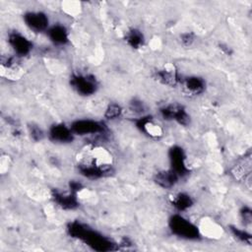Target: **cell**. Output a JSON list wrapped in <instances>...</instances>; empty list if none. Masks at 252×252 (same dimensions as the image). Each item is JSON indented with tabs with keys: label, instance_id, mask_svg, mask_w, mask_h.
Masks as SVG:
<instances>
[{
	"label": "cell",
	"instance_id": "obj_1",
	"mask_svg": "<svg viewBox=\"0 0 252 252\" xmlns=\"http://www.w3.org/2000/svg\"><path fill=\"white\" fill-rule=\"evenodd\" d=\"M77 169L85 178L95 180L110 176L113 172L110 153L102 146L91 144L79 155Z\"/></svg>",
	"mask_w": 252,
	"mask_h": 252
},
{
	"label": "cell",
	"instance_id": "obj_2",
	"mask_svg": "<svg viewBox=\"0 0 252 252\" xmlns=\"http://www.w3.org/2000/svg\"><path fill=\"white\" fill-rule=\"evenodd\" d=\"M67 232L71 237L84 242L94 251L107 252L119 249L118 244L113 242L109 237L79 220L70 221L67 224Z\"/></svg>",
	"mask_w": 252,
	"mask_h": 252
},
{
	"label": "cell",
	"instance_id": "obj_3",
	"mask_svg": "<svg viewBox=\"0 0 252 252\" xmlns=\"http://www.w3.org/2000/svg\"><path fill=\"white\" fill-rule=\"evenodd\" d=\"M168 227L172 234L182 239L198 240L201 237L199 227L180 214H174L169 218Z\"/></svg>",
	"mask_w": 252,
	"mask_h": 252
},
{
	"label": "cell",
	"instance_id": "obj_4",
	"mask_svg": "<svg viewBox=\"0 0 252 252\" xmlns=\"http://www.w3.org/2000/svg\"><path fill=\"white\" fill-rule=\"evenodd\" d=\"M71 88L82 96H90L98 90V82L94 75L89 73H73L70 76Z\"/></svg>",
	"mask_w": 252,
	"mask_h": 252
},
{
	"label": "cell",
	"instance_id": "obj_5",
	"mask_svg": "<svg viewBox=\"0 0 252 252\" xmlns=\"http://www.w3.org/2000/svg\"><path fill=\"white\" fill-rule=\"evenodd\" d=\"M158 112L164 120L174 121L181 126H188L191 122V117L187 109L177 102L162 104L158 108Z\"/></svg>",
	"mask_w": 252,
	"mask_h": 252
},
{
	"label": "cell",
	"instance_id": "obj_6",
	"mask_svg": "<svg viewBox=\"0 0 252 252\" xmlns=\"http://www.w3.org/2000/svg\"><path fill=\"white\" fill-rule=\"evenodd\" d=\"M70 127L75 135L87 136V135H105L107 132V126L103 121L94 119H77L70 124Z\"/></svg>",
	"mask_w": 252,
	"mask_h": 252
},
{
	"label": "cell",
	"instance_id": "obj_7",
	"mask_svg": "<svg viewBox=\"0 0 252 252\" xmlns=\"http://www.w3.org/2000/svg\"><path fill=\"white\" fill-rule=\"evenodd\" d=\"M168 159L170 163L169 168L172 169L180 178L189 174L190 167L187 162V157L180 146L174 145L168 150Z\"/></svg>",
	"mask_w": 252,
	"mask_h": 252
},
{
	"label": "cell",
	"instance_id": "obj_8",
	"mask_svg": "<svg viewBox=\"0 0 252 252\" xmlns=\"http://www.w3.org/2000/svg\"><path fill=\"white\" fill-rule=\"evenodd\" d=\"M25 25L34 32H43L48 30L49 19L42 11H28L23 15Z\"/></svg>",
	"mask_w": 252,
	"mask_h": 252
},
{
	"label": "cell",
	"instance_id": "obj_9",
	"mask_svg": "<svg viewBox=\"0 0 252 252\" xmlns=\"http://www.w3.org/2000/svg\"><path fill=\"white\" fill-rule=\"evenodd\" d=\"M7 41L17 57L27 56L32 50V42L20 32H11L8 34Z\"/></svg>",
	"mask_w": 252,
	"mask_h": 252
},
{
	"label": "cell",
	"instance_id": "obj_10",
	"mask_svg": "<svg viewBox=\"0 0 252 252\" xmlns=\"http://www.w3.org/2000/svg\"><path fill=\"white\" fill-rule=\"evenodd\" d=\"M136 127L145 135L152 139H159L163 135L162 127L157 123L153 116L142 115L135 119Z\"/></svg>",
	"mask_w": 252,
	"mask_h": 252
},
{
	"label": "cell",
	"instance_id": "obj_11",
	"mask_svg": "<svg viewBox=\"0 0 252 252\" xmlns=\"http://www.w3.org/2000/svg\"><path fill=\"white\" fill-rule=\"evenodd\" d=\"M153 76L159 84L171 88L179 86L182 79V75L174 67H163L158 69L154 72Z\"/></svg>",
	"mask_w": 252,
	"mask_h": 252
},
{
	"label": "cell",
	"instance_id": "obj_12",
	"mask_svg": "<svg viewBox=\"0 0 252 252\" xmlns=\"http://www.w3.org/2000/svg\"><path fill=\"white\" fill-rule=\"evenodd\" d=\"M51 198L59 208L65 211H73L80 206L77 194L70 190L68 192H62L60 190L53 189L51 192Z\"/></svg>",
	"mask_w": 252,
	"mask_h": 252
},
{
	"label": "cell",
	"instance_id": "obj_13",
	"mask_svg": "<svg viewBox=\"0 0 252 252\" xmlns=\"http://www.w3.org/2000/svg\"><path fill=\"white\" fill-rule=\"evenodd\" d=\"M48 139L56 144H68L74 140L75 134L70 126L64 123H56L48 129Z\"/></svg>",
	"mask_w": 252,
	"mask_h": 252
},
{
	"label": "cell",
	"instance_id": "obj_14",
	"mask_svg": "<svg viewBox=\"0 0 252 252\" xmlns=\"http://www.w3.org/2000/svg\"><path fill=\"white\" fill-rule=\"evenodd\" d=\"M183 92L192 96L202 94L206 90V81L200 76L191 75V76H182L180 85Z\"/></svg>",
	"mask_w": 252,
	"mask_h": 252
},
{
	"label": "cell",
	"instance_id": "obj_15",
	"mask_svg": "<svg viewBox=\"0 0 252 252\" xmlns=\"http://www.w3.org/2000/svg\"><path fill=\"white\" fill-rule=\"evenodd\" d=\"M46 34L54 45L63 46L69 42V32L64 25L54 24L50 26L46 31Z\"/></svg>",
	"mask_w": 252,
	"mask_h": 252
},
{
	"label": "cell",
	"instance_id": "obj_16",
	"mask_svg": "<svg viewBox=\"0 0 252 252\" xmlns=\"http://www.w3.org/2000/svg\"><path fill=\"white\" fill-rule=\"evenodd\" d=\"M180 177L170 168L157 172L154 176L155 183L163 189L173 188L179 181Z\"/></svg>",
	"mask_w": 252,
	"mask_h": 252
},
{
	"label": "cell",
	"instance_id": "obj_17",
	"mask_svg": "<svg viewBox=\"0 0 252 252\" xmlns=\"http://www.w3.org/2000/svg\"><path fill=\"white\" fill-rule=\"evenodd\" d=\"M170 204L178 213H182L192 208L195 204V200L188 193L179 192L171 198Z\"/></svg>",
	"mask_w": 252,
	"mask_h": 252
},
{
	"label": "cell",
	"instance_id": "obj_18",
	"mask_svg": "<svg viewBox=\"0 0 252 252\" xmlns=\"http://www.w3.org/2000/svg\"><path fill=\"white\" fill-rule=\"evenodd\" d=\"M124 40L127 45L133 49H139L145 44V35L143 32L137 28L128 30L124 35Z\"/></svg>",
	"mask_w": 252,
	"mask_h": 252
},
{
	"label": "cell",
	"instance_id": "obj_19",
	"mask_svg": "<svg viewBox=\"0 0 252 252\" xmlns=\"http://www.w3.org/2000/svg\"><path fill=\"white\" fill-rule=\"evenodd\" d=\"M250 165H251V158L250 153L248 154V157L244 158V159L240 160L237 164H235L231 170V174L234 176L237 180H245V175H250Z\"/></svg>",
	"mask_w": 252,
	"mask_h": 252
},
{
	"label": "cell",
	"instance_id": "obj_20",
	"mask_svg": "<svg viewBox=\"0 0 252 252\" xmlns=\"http://www.w3.org/2000/svg\"><path fill=\"white\" fill-rule=\"evenodd\" d=\"M123 113V108L120 104L116 103V102H110L105 110H104V118L107 120H115L118 119Z\"/></svg>",
	"mask_w": 252,
	"mask_h": 252
},
{
	"label": "cell",
	"instance_id": "obj_21",
	"mask_svg": "<svg viewBox=\"0 0 252 252\" xmlns=\"http://www.w3.org/2000/svg\"><path fill=\"white\" fill-rule=\"evenodd\" d=\"M229 230H230L231 234H232L237 240H239L240 242L246 243V244H248V245L251 244L252 236H251V234H250L248 231H246L245 229L236 227V226H234V225H230V226H229Z\"/></svg>",
	"mask_w": 252,
	"mask_h": 252
},
{
	"label": "cell",
	"instance_id": "obj_22",
	"mask_svg": "<svg viewBox=\"0 0 252 252\" xmlns=\"http://www.w3.org/2000/svg\"><path fill=\"white\" fill-rule=\"evenodd\" d=\"M28 130H29V134H30L31 139L34 142H39L44 138V132L36 124H33V123L30 124L28 126Z\"/></svg>",
	"mask_w": 252,
	"mask_h": 252
},
{
	"label": "cell",
	"instance_id": "obj_23",
	"mask_svg": "<svg viewBox=\"0 0 252 252\" xmlns=\"http://www.w3.org/2000/svg\"><path fill=\"white\" fill-rule=\"evenodd\" d=\"M129 109L133 112V113H136V114H139V115H145V112H146V105L144 104V102L140 99H137V98H134L130 101L129 103Z\"/></svg>",
	"mask_w": 252,
	"mask_h": 252
},
{
	"label": "cell",
	"instance_id": "obj_24",
	"mask_svg": "<svg viewBox=\"0 0 252 252\" xmlns=\"http://www.w3.org/2000/svg\"><path fill=\"white\" fill-rule=\"evenodd\" d=\"M195 38H196V35H195V33L192 32H185L180 33V35H179L180 43H181L183 46H185V47L191 46V45L194 43Z\"/></svg>",
	"mask_w": 252,
	"mask_h": 252
},
{
	"label": "cell",
	"instance_id": "obj_25",
	"mask_svg": "<svg viewBox=\"0 0 252 252\" xmlns=\"http://www.w3.org/2000/svg\"><path fill=\"white\" fill-rule=\"evenodd\" d=\"M240 218L244 225H249L252 220V211L250 207L243 206L240 210Z\"/></svg>",
	"mask_w": 252,
	"mask_h": 252
},
{
	"label": "cell",
	"instance_id": "obj_26",
	"mask_svg": "<svg viewBox=\"0 0 252 252\" xmlns=\"http://www.w3.org/2000/svg\"><path fill=\"white\" fill-rule=\"evenodd\" d=\"M83 184L78 180H71L69 182V190L73 193L78 194L83 189Z\"/></svg>",
	"mask_w": 252,
	"mask_h": 252
},
{
	"label": "cell",
	"instance_id": "obj_27",
	"mask_svg": "<svg viewBox=\"0 0 252 252\" xmlns=\"http://www.w3.org/2000/svg\"><path fill=\"white\" fill-rule=\"evenodd\" d=\"M219 48L226 56H230L233 53L232 49L227 44H225V43H219Z\"/></svg>",
	"mask_w": 252,
	"mask_h": 252
}]
</instances>
